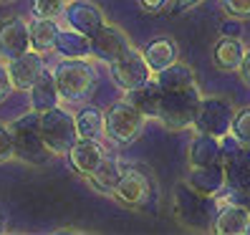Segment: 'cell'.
I'll use <instances>...</instances> for the list:
<instances>
[{"label":"cell","mask_w":250,"mask_h":235,"mask_svg":"<svg viewBox=\"0 0 250 235\" xmlns=\"http://www.w3.org/2000/svg\"><path fill=\"white\" fill-rule=\"evenodd\" d=\"M212 233L217 235H245L250 233V210H245L243 205L223 200L217 208Z\"/></svg>","instance_id":"16"},{"label":"cell","mask_w":250,"mask_h":235,"mask_svg":"<svg viewBox=\"0 0 250 235\" xmlns=\"http://www.w3.org/2000/svg\"><path fill=\"white\" fill-rule=\"evenodd\" d=\"M225 200L238 202L245 210H250V190H225Z\"/></svg>","instance_id":"31"},{"label":"cell","mask_w":250,"mask_h":235,"mask_svg":"<svg viewBox=\"0 0 250 235\" xmlns=\"http://www.w3.org/2000/svg\"><path fill=\"white\" fill-rule=\"evenodd\" d=\"M106 150H104V144H101L99 139H86L81 137L76 144L68 150V162L73 167V172H79L81 177H91V174L104 165V159H106Z\"/></svg>","instance_id":"11"},{"label":"cell","mask_w":250,"mask_h":235,"mask_svg":"<svg viewBox=\"0 0 250 235\" xmlns=\"http://www.w3.org/2000/svg\"><path fill=\"white\" fill-rule=\"evenodd\" d=\"M154 81L162 86V91L169 94V91H182V89H189L195 86L197 79H195V68L187 66L182 61H174L172 66H167L165 71L154 73Z\"/></svg>","instance_id":"24"},{"label":"cell","mask_w":250,"mask_h":235,"mask_svg":"<svg viewBox=\"0 0 250 235\" xmlns=\"http://www.w3.org/2000/svg\"><path fill=\"white\" fill-rule=\"evenodd\" d=\"M71 0H33V16L41 18H58L66 13V5Z\"/></svg>","instance_id":"27"},{"label":"cell","mask_w":250,"mask_h":235,"mask_svg":"<svg viewBox=\"0 0 250 235\" xmlns=\"http://www.w3.org/2000/svg\"><path fill=\"white\" fill-rule=\"evenodd\" d=\"M13 157H16V139H13L10 124L0 122V165H5Z\"/></svg>","instance_id":"29"},{"label":"cell","mask_w":250,"mask_h":235,"mask_svg":"<svg viewBox=\"0 0 250 235\" xmlns=\"http://www.w3.org/2000/svg\"><path fill=\"white\" fill-rule=\"evenodd\" d=\"M202 0H174V13H187L189 8H195V5H200Z\"/></svg>","instance_id":"36"},{"label":"cell","mask_w":250,"mask_h":235,"mask_svg":"<svg viewBox=\"0 0 250 235\" xmlns=\"http://www.w3.org/2000/svg\"><path fill=\"white\" fill-rule=\"evenodd\" d=\"M144 124H146V116L134 104H129L126 99L114 101L106 111V134L119 144L134 142L142 134Z\"/></svg>","instance_id":"6"},{"label":"cell","mask_w":250,"mask_h":235,"mask_svg":"<svg viewBox=\"0 0 250 235\" xmlns=\"http://www.w3.org/2000/svg\"><path fill=\"white\" fill-rule=\"evenodd\" d=\"M3 230H5V220H3V217H0V233H3Z\"/></svg>","instance_id":"37"},{"label":"cell","mask_w":250,"mask_h":235,"mask_svg":"<svg viewBox=\"0 0 250 235\" xmlns=\"http://www.w3.org/2000/svg\"><path fill=\"white\" fill-rule=\"evenodd\" d=\"M79 134L86 139H101L106 134V111H101L99 107H83L76 114Z\"/></svg>","instance_id":"26"},{"label":"cell","mask_w":250,"mask_h":235,"mask_svg":"<svg viewBox=\"0 0 250 235\" xmlns=\"http://www.w3.org/2000/svg\"><path fill=\"white\" fill-rule=\"evenodd\" d=\"M0 3H16V0H0Z\"/></svg>","instance_id":"38"},{"label":"cell","mask_w":250,"mask_h":235,"mask_svg":"<svg viewBox=\"0 0 250 235\" xmlns=\"http://www.w3.org/2000/svg\"><path fill=\"white\" fill-rule=\"evenodd\" d=\"M217 197H208V195H200L197 190H192L187 182H180L172 192V215L174 220L189 230H212L215 223V215L220 202H215Z\"/></svg>","instance_id":"1"},{"label":"cell","mask_w":250,"mask_h":235,"mask_svg":"<svg viewBox=\"0 0 250 235\" xmlns=\"http://www.w3.org/2000/svg\"><path fill=\"white\" fill-rule=\"evenodd\" d=\"M61 58H89L91 56V36H86L76 28H61V33L56 38V48Z\"/></svg>","instance_id":"23"},{"label":"cell","mask_w":250,"mask_h":235,"mask_svg":"<svg viewBox=\"0 0 250 235\" xmlns=\"http://www.w3.org/2000/svg\"><path fill=\"white\" fill-rule=\"evenodd\" d=\"M61 33L56 18H41V16H33L31 21V41H33V48L46 53V51H53L56 48V38Z\"/></svg>","instance_id":"25"},{"label":"cell","mask_w":250,"mask_h":235,"mask_svg":"<svg viewBox=\"0 0 250 235\" xmlns=\"http://www.w3.org/2000/svg\"><path fill=\"white\" fill-rule=\"evenodd\" d=\"M63 18L71 28H76V31L86 33V36H96L99 28L104 25V13L99 10V5H94L91 0H71L66 5V13Z\"/></svg>","instance_id":"15"},{"label":"cell","mask_w":250,"mask_h":235,"mask_svg":"<svg viewBox=\"0 0 250 235\" xmlns=\"http://www.w3.org/2000/svg\"><path fill=\"white\" fill-rule=\"evenodd\" d=\"M31 48H33L31 23H25L21 16H10L0 21V61L18 58Z\"/></svg>","instance_id":"9"},{"label":"cell","mask_w":250,"mask_h":235,"mask_svg":"<svg viewBox=\"0 0 250 235\" xmlns=\"http://www.w3.org/2000/svg\"><path fill=\"white\" fill-rule=\"evenodd\" d=\"M10 91H13V81H10L8 66H5V61H3V64H0V101H5Z\"/></svg>","instance_id":"32"},{"label":"cell","mask_w":250,"mask_h":235,"mask_svg":"<svg viewBox=\"0 0 250 235\" xmlns=\"http://www.w3.org/2000/svg\"><path fill=\"white\" fill-rule=\"evenodd\" d=\"M185 182L197 190L200 195L208 197H220L228 190V172L225 165H205V167H192Z\"/></svg>","instance_id":"14"},{"label":"cell","mask_w":250,"mask_h":235,"mask_svg":"<svg viewBox=\"0 0 250 235\" xmlns=\"http://www.w3.org/2000/svg\"><path fill=\"white\" fill-rule=\"evenodd\" d=\"M131 167L124 162V159H119V157H106L104 159V165H101L91 177H86L89 180V185L96 190V192H101V195H114V190L119 187V182H122V177L129 172Z\"/></svg>","instance_id":"19"},{"label":"cell","mask_w":250,"mask_h":235,"mask_svg":"<svg viewBox=\"0 0 250 235\" xmlns=\"http://www.w3.org/2000/svg\"><path fill=\"white\" fill-rule=\"evenodd\" d=\"M114 195L122 205H126V208H144V205H149V200H152V182L142 170L131 167L122 177L119 187L114 190Z\"/></svg>","instance_id":"13"},{"label":"cell","mask_w":250,"mask_h":235,"mask_svg":"<svg viewBox=\"0 0 250 235\" xmlns=\"http://www.w3.org/2000/svg\"><path fill=\"white\" fill-rule=\"evenodd\" d=\"M10 131L16 139V157L21 162L31 167H43L51 162L53 152L41 134V111L31 109L28 114L18 116L16 122H10Z\"/></svg>","instance_id":"2"},{"label":"cell","mask_w":250,"mask_h":235,"mask_svg":"<svg viewBox=\"0 0 250 235\" xmlns=\"http://www.w3.org/2000/svg\"><path fill=\"white\" fill-rule=\"evenodd\" d=\"M232 122H235V109L225 96H202V104L195 119L197 131L223 139L232 131Z\"/></svg>","instance_id":"7"},{"label":"cell","mask_w":250,"mask_h":235,"mask_svg":"<svg viewBox=\"0 0 250 235\" xmlns=\"http://www.w3.org/2000/svg\"><path fill=\"white\" fill-rule=\"evenodd\" d=\"M220 5L230 18H238V21L250 18V0H220Z\"/></svg>","instance_id":"30"},{"label":"cell","mask_w":250,"mask_h":235,"mask_svg":"<svg viewBox=\"0 0 250 235\" xmlns=\"http://www.w3.org/2000/svg\"><path fill=\"white\" fill-rule=\"evenodd\" d=\"M139 5H142L144 13H159L167 5V0H139Z\"/></svg>","instance_id":"33"},{"label":"cell","mask_w":250,"mask_h":235,"mask_svg":"<svg viewBox=\"0 0 250 235\" xmlns=\"http://www.w3.org/2000/svg\"><path fill=\"white\" fill-rule=\"evenodd\" d=\"M111 68V79L114 84L119 86V89L124 91H131V89H139V86H144L146 81H152V68L149 64H146V58L142 51L131 48L126 51L122 58H116L114 64H109Z\"/></svg>","instance_id":"8"},{"label":"cell","mask_w":250,"mask_h":235,"mask_svg":"<svg viewBox=\"0 0 250 235\" xmlns=\"http://www.w3.org/2000/svg\"><path fill=\"white\" fill-rule=\"evenodd\" d=\"M41 134L53 154H68L71 147L81 139L76 114H71L68 109H61V107L41 111Z\"/></svg>","instance_id":"5"},{"label":"cell","mask_w":250,"mask_h":235,"mask_svg":"<svg viewBox=\"0 0 250 235\" xmlns=\"http://www.w3.org/2000/svg\"><path fill=\"white\" fill-rule=\"evenodd\" d=\"M124 99L129 101V104H134L146 116V119H157L162 99H165V91H162V86L152 79V81H146L144 86H139V89L124 91Z\"/></svg>","instance_id":"21"},{"label":"cell","mask_w":250,"mask_h":235,"mask_svg":"<svg viewBox=\"0 0 250 235\" xmlns=\"http://www.w3.org/2000/svg\"><path fill=\"white\" fill-rule=\"evenodd\" d=\"M200 104H202V94L197 89V84L189 86V89H182V91H169V94H165V99H162L157 119L169 131L195 127Z\"/></svg>","instance_id":"4"},{"label":"cell","mask_w":250,"mask_h":235,"mask_svg":"<svg viewBox=\"0 0 250 235\" xmlns=\"http://www.w3.org/2000/svg\"><path fill=\"white\" fill-rule=\"evenodd\" d=\"M189 167H205V165H223V139L197 131L195 139L189 142Z\"/></svg>","instance_id":"17"},{"label":"cell","mask_w":250,"mask_h":235,"mask_svg":"<svg viewBox=\"0 0 250 235\" xmlns=\"http://www.w3.org/2000/svg\"><path fill=\"white\" fill-rule=\"evenodd\" d=\"M5 66H8V73H10V81H13V89L16 91H28L33 86V81L41 76V71L46 68L43 53L36 48L25 51L18 58H10V61H5Z\"/></svg>","instance_id":"12"},{"label":"cell","mask_w":250,"mask_h":235,"mask_svg":"<svg viewBox=\"0 0 250 235\" xmlns=\"http://www.w3.org/2000/svg\"><path fill=\"white\" fill-rule=\"evenodd\" d=\"M28 96H31V109H36V111H48V109L58 107L61 91H58L56 73L51 68H43L41 76L33 81L31 89H28Z\"/></svg>","instance_id":"18"},{"label":"cell","mask_w":250,"mask_h":235,"mask_svg":"<svg viewBox=\"0 0 250 235\" xmlns=\"http://www.w3.org/2000/svg\"><path fill=\"white\" fill-rule=\"evenodd\" d=\"M232 134L238 137L243 144L250 147V107L235 111V122H232Z\"/></svg>","instance_id":"28"},{"label":"cell","mask_w":250,"mask_h":235,"mask_svg":"<svg viewBox=\"0 0 250 235\" xmlns=\"http://www.w3.org/2000/svg\"><path fill=\"white\" fill-rule=\"evenodd\" d=\"M223 36H238L240 38V23H238V18L223 23Z\"/></svg>","instance_id":"35"},{"label":"cell","mask_w":250,"mask_h":235,"mask_svg":"<svg viewBox=\"0 0 250 235\" xmlns=\"http://www.w3.org/2000/svg\"><path fill=\"white\" fill-rule=\"evenodd\" d=\"M53 73L58 81L61 99L68 101V104H81L96 91L99 76L89 58H63L53 68Z\"/></svg>","instance_id":"3"},{"label":"cell","mask_w":250,"mask_h":235,"mask_svg":"<svg viewBox=\"0 0 250 235\" xmlns=\"http://www.w3.org/2000/svg\"><path fill=\"white\" fill-rule=\"evenodd\" d=\"M238 73H240V79H243V84H245V86H250V51L245 53V58H243V64H240Z\"/></svg>","instance_id":"34"},{"label":"cell","mask_w":250,"mask_h":235,"mask_svg":"<svg viewBox=\"0 0 250 235\" xmlns=\"http://www.w3.org/2000/svg\"><path fill=\"white\" fill-rule=\"evenodd\" d=\"M131 48L134 46H131L129 36L114 23H104L99 28V33L91 38V56L104 64H114L116 58H122Z\"/></svg>","instance_id":"10"},{"label":"cell","mask_w":250,"mask_h":235,"mask_svg":"<svg viewBox=\"0 0 250 235\" xmlns=\"http://www.w3.org/2000/svg\"><path fill=\"white\" fill-rule=\"evenodd\" d=\"M142 53H144L146 64H149V68H152L154 73L165 71V68L172 66L174 61H180V46H177V41L169 38V36H162V38L149 41V43L142 48Z\"/></svg>","instance_id":"20"},{"label":"cell","mask_w":250,"mask_h":235,"mask_svg":"<svg viewBox=\"0 0 250 235\" xmlns=\"http://www.w3.org/2000/svg\"><path fill=\"white\" fill-rule=\"evenodd\" d=\"M245 53L248 51L238 36H220L212 48V61L220 71H238Z\"/></svg>","instance_id":"22"}]
</instances>
